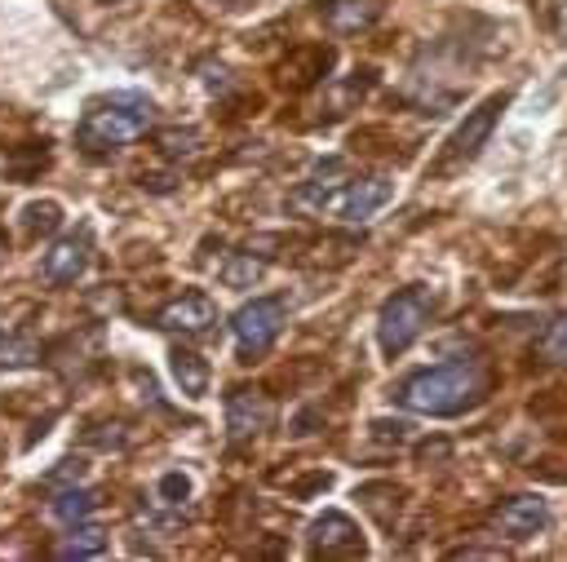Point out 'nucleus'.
<instances>
[{"mask_svg":"<svg viewBox=\"0 0 567 562\" xmlns=\"http://www.w3.org/2000/svg\"><path fill=\"white\" fill-rule=\"evenodd\" d=\"M492 394V372L487 363L478 358H456V363H434V367H421L412 376H403L394 385V403L403 412H416V416H465L474 412L483 398Z\"/></svg>","mask_w":567,"mask_h":562,"instance_id":"1","label":"nucleus"},{"mask_svg":"<svg viewBox=\"0 0 567 562\" xmlns=\"http://www.w3.org/2000/svg\"><path fill=\"white\" fill-rule=\"evenodd\" d=\"M394 199V181L385 173H368V177H350V181H301L288 204L306 217H341V221H368L372 212H381Z\"/></svg>","mask_w":567,"mask_h":562,"instance_id":"2","label":"nucleus"},{"mask_svg":"<svg viewBox=\"0 0 567 562\" xmlns=\"http://www.w3.org/2000/svg\"><path fill=\"white\" fill-rule=\"evenodd\" d=\"M155 124V106L151 97L142 93H115L97 106L84 111L80 128H75V142L89 150V155H106V150H124L128 142L146 137V128Z\"/></svg>","mask_w":567,"mask_h":562,"instance_id":"3","label":"nucleus"},{"mask_svg":"<svg viewBox=\"0 0 567 562\" xmlns=\"http://www.w3.org/2000/svg\"><path fill=\"white\" fill-rule=\"evenodd\" d=\"M430 314H434V292H430V288H421V283L399 288V292L381 305V314H377V345H381V354H385V358H399V354L425 332Z\"/></svg>","mask_w":567,"mask_h":562,"instance_id":"4","label":"nucleus"},{"mask_svg":"<svg viewBox=\"0 0 567 562\" xmlns=\"http://www.w3.org/2000/svg\"><path fill=\"white\" fill-rule=\"evenodd\" d=\"M505 102H509L505 93H492V97H483L474 111H465V119H461V124L447 133V142L439 146L430 173H434V177H447V173H461L470 159H478V150L487 146V137H492V128H496Z\"/></svg>","mask_w":567,"mask_h":562,"instance_id":"5","label":"nucleus"},{"mask_svg":"<svg viewBox=\"0 0 567 562\" xmlns=\"http://www.w3.org/2000/svg\"><path fill=\"white\" fill-rule=\"evenodd\" d=\"M284 323H288L284 296H252V301H244V305L235 310V319H230L239 363H257V358L279 341Z\"/></svg>","mask_w":567,"mask_h":562,"instance_id":"6","label":"nucleus"},{"mask_svg":"<svg viewBox=\"0 0 567 562\" xmlns=\"http://www.w3.org/2000/svg\"><path fill=\"white\" fill-rule=\"evenodd\" d=\"M306 544H310L315 558H363L368 553V540H363L359 522L350 513H341V509H323L310 522Z\"/></svg>","mask_w":567,"mask_h":562,"instance_id":"7","label":"nucleus"},{"mask_svg":"<svg viewBox=\"0 0 567 562\" xmlns=\"http://www.w3.org/2000/svg\"><path fill=\"white\" fill-rule=\"evenodd\" d=\"M492 531L505 535V540H536L545 527H549V500L536 496V491H523V496H509L492 509Z\"/></svg>","mask_w":567,"mask_h":562,"instance_id":"8","label":"nucleus"},{"mask_svg":"<svg viewBox=\"0 0 567 562\" xmlns=\"http://www.w3.org/2000/svg\"><path fill=\"white\" fill-rule=\"evenodd\" d=\"M270 420H275V403H270L266 389L239 385V389L226 394V434H230L235 443H239V438H257L261 429H270Z\"/></svg>","mask_w":567,"mask_h":562,"instance_id":"9","label":"nucleus"},{"mask_svg":"<svg viewBox=\"0 0 567 562\" xmlns=\"http://www.w3.org/2000/svg\"><path fill=\"white\" fill-rule=\"evenodd\" d=\"M213 323H217V301L208 292H182L168 305H159V314H155V327L182 332V336H199Z\"/></svg>","mask_w":567,"mask_h":562,"instance_id":"10","label":"nucleus"},{"mask_svg":"<svg viewBox=\"0 0 567 562\" xmlns=\"http://www.w3.org/2000/svg\"><path fill=\"white\" fill-rule=\"evenodd\" d=\"M319 13L332 35H359V31L377 27L381 0H319Z\"/></svg>","mask_w":567,"mask_h":562,"instance_id":"11","label":"nucleus"},{"mask_svg":"<svg viewBox=\"0 0 567 562\" xmlns=\"http://www.w3.org/2000/svg\"><path fill=\"white\" fill-rule=\"evenodd\" d=\"M84 266H89V248H84V239L66 235V239L49 243V252H44V261H40V274H44L49 283H75V279L84 274Z\"/></svg>","mask_w":567,"mask_h":562,"instance_id":"12","label":"nucleus"},{"mask_svg":"<svg viewBox=\"0 0 567 562\" xmlns=\"http://www.w3.org/2000/svg\"><path fill=\"white\" fill-rule=\"evenodd\" d=\"M332 66V49L328 44H315V49H297L284 66H279V80L288 84V89H310V84H319L323 80V71Z\"/></svg>","mask_w":567,"mask_h":562,"instance_id":"13","label":"nucleus"},{"mask_svg":"<svg viewBox=\"0 0 567 562\" xmlns=\"http://www.w3.org/2000/svg\"><path fill=\"white\" fill-rule=\"evenodd\" d=\"M168 372H173V381H177V389H182L186 398H204V394H208V363H204L195 350L173 345V350H168Z\"/></svg>","mask_w":567,"mask_h":562,"instance_id":"14","label":"nucleus"},{"mask_svg":"<svg viewBox=\"0 0 567 562\" xmlns=\"http://www.w3.org/2000/svg\"><path fill=\"white\" fill-rule=\"evenodd\" d=\"M97 491H89V487H62L53 500H49V513L62 522V527H75V522H89L93 513H97Z\"/></svg>","mask_w":567,"mask_h":562,"instance_id":"15","label":"nucleus"},{"mask_svg":"<svg viewBox=\"0 0 567 562\" xmlns=\"http://www.w3.org/2000/svg\"><path fill=\"white\" fill-rule=\"evenodd\" d=\"M53 558H62V562H84V558H102L106 553V531L102 527H84V522H75L53 549H49Z\"/></svg>","mask_w":567,"mask_h":562,"instance_id":"16","label":"nucleus"},{"mask_svg":"<svg viewBox=\"0 0 567 562\" xmlns=\"http://www.w3.org/2000/svg\"><path fill=\"white\" fill-rule=\"evenodd\" d=\"M261 274H266V257H252V252H230L226 261H221V270H217V279L226 283V288H252V283H261Z\"/></svg>","mask_w":567,"mask_h":562,"instance_id":"17","label":"nucleus"},{"mask_svg":"<svg viewBox=\"0 0 567 562\" xmlns=\"http://www.w3.org/2000/svg\"><path fill=\"white\" fill-rule=\"evenodd\" d=\"M536 354H540L545 363H554V367H567V314H558V319L540 332Z\"/></svg>","mask_w":567,"mask_h":562,"instance_id":"18","label":"nucleus"},{"mask_svg":"<svg viewBox=\"0 0 567 562\" xmlns=\"http://www.w3.org/2000/svg\"><path fill=\"white\" fill-rule=\"evenodd\" d=\"M155 500H159V504H168V509H182V504L190 500V478H186L182 469L159 473V482H155Z\"/></svg>","mask_w":567,"mask_h":562,"instance_id":"19","label":"nucleus"},{"mask_svg":"<svg viewBox=\"0 0 567 562\" xmlns=\"http://www.w3.org/2000/svg\"><path fill=\"white\" fill-rule=\"evenodd\" d=\"M155 142H159V150H164L168 159H182V155H195V150H199V133H195V128H168V133H159Z\"/></svg>","mask_w":567,"mask_h":562,"instance_id":"20","label":"nucleus"},{"mask_svg":"<svg viewBox=\"0 0 567 562\" xmlns=\"http://www.w3.org/2000/svg\"><path fill=\"white\" fill-rule=\"evenodd\" d=\"M22 217H27V230H53L62 221V208L53 199H40V204H27Z\"/></svg>","mask_w":567,"mask_h":562,"instance_id":"21","label":"nucleus"},{"mask_svg":"<svg viewBox=\"0 0 567 562\" xmlns=\"http://www.w3.org/2000/svg\"><path fill=\"white\" fill-rule=\"evenodd\" d=\"M80 478H84V460H62L58 469H49V473H44V482H49V487H58V482H66V487H71V482H80Z\"/></svg>","mask_w":567,"mask_h":562,"instance_id":"22","label":"nucleus"},{"mask_svg":"<svg viewBox=\"0 0 567 562\" xmlns=\"http://www.w3.org/2000/svg\"><path fill=\"white\" fill-rule=\"evenodd\" d=\"M199 71H204V84H208L213 93H226V89H230V71H226L221 62H217V66H213V62H204Z\"/></svg>","mask_w":567,"mask_h":562,"instance_id":"23","label":"nucleus"},{"mask_svg":"<svg viewBox=\"0 0 567 562\" xmlns=\"http://www.w3.org/2000/svg\"><path fill=\"white\" fill-rule=\"evenodd\" d=\"M372 434H377V438H394V443H403L408 425H403V420H394V425H390V420H372Z\"/></svg>","mask_w":567,"mask_h":562,"instance_id":"24","label":"nucleus"},{"mask_svg":"<svg viewBox=\"0 0 567 562\" xmlns=\"http://www.w3.org/2000/svg\"><path fill=\"white\" fill-rule=\"evenodd\" d=\"M447 558H505V549H483V544H461Z\"/></svg>","mask_w":567,"mask_h":562,"instance_id":"25","label":"nucleus"},{"mask_svg":"<svg viewBox=\"0 0 567 562\" xmlns=\"http://www.w3.org/2000/svg\"><path fill=\"white\" fill-rule=\"evenodd\" d=\"M102 4H120V0H102Z\"/></svg>","mask_w":567,"mask_h":562,"instance_id":"26","label":"nucleus"},{"mask_svg":"<svg viewBox=\"0 0 567 562\" xmlns=\"http://www.w3.org/2000/svg\"><path fill=\"white\" fill-rule=\"evenodd\" d=\"M0 261H4V243H0Z\"/></svg>","mask_w":567,"mask_h":562,"instance_id":"27","label":"nucleus"},{"mask_svg":"<svg viewBox=\"0 0 567 562\" xmlns=\"http://www.w3.org/2000/svg\"><path fill=\"white\" fill-rule=\"evenodd\" d=\"M0 345H4V336H0Z\"/></svg>","mask_w":567,"mask_h":562,"instance_id":"28","label":"nucleus"}]
</instances>
